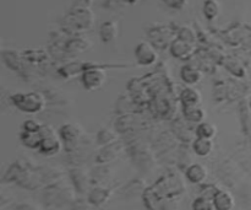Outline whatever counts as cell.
Segmentation results:
<instances>
[{"instance_id":"3957f363","label":"cell","mask_w":251,"mask_h":210,"mask_svg":"<svg viewBox=\"0 0 251 210\" xmlns=\"http://www.w3.org/2000/svg\"><path fill=\"white\" fill-rule=\"evenodd\" d=\"M41 144H39V151L44 155H48V156H51V155H55L60 151L61 149V138L59 133H56V130L54 129L51 125L43 124L42 125L41 130Z\"/></svg>"},{"instance_id":"52a82bcc","label":"cell","mask_w":251,"mask_h":210,"mask_svg":"<svg viewBox=\"0 0 251 210\" xmlns=\"http://www.w3.org/2000/svg\"><path fill=\"white\" fill-rule=\"evenodd\" d=\"M169 51H171L172 56L176 59H180V60H186V59L190 58L196 51L195 43H191V42L184 41V39L178 38L176 37L172 44L169 46Z\"/></svg>"},{"instance_id":"f1b7e54d","label":"cell","mask_w":251,"mask_h":210,"mask_svg":"<svg viewBox=\"0 0 251 210\" xmlns=\"http://www.w3.org/2000/svg\"><path fill=\"white\" fill-rule=\"evenodd\" d=\"M119 1H122V2H126V4H131V5H134V4H136V2H139L140 0H119Z\"/></svg>"},{"instance_id":"5b68a950","label":"cell","mask_w":251,"mask_h":210,"mask_svg":"<svg viewBox=\"0 0 251 210\" xmlns=\"http://www.w3.org/2000/svg\"><path fill=\"white\" fill-rule=\"evenodd\" d=\"M135 58L139 65L150 66L153 65L158 60V52L151 42L142 41L135 47Z\"/></svg>"},{"instance_id":"f546056e","label":"cell","mask_w":251,"mask_h":210,"mask_svg":"<svg viewBox=\"0 0 251 210\" xmlns=\"http://www.w3.org/2000/svg\"><path fill=\"white\" fill-rule=\"evenodd\" d=\"M250 110H251V102H250Z\"/></svg>"},{"instance_id":"5bb4252c","label":"cell","mask_w":251,"mask_h":210,"mask_svg":"<svg viewBox=\"0 0 251 210\" xmlns=\"http://www.w3.org/2000/svg\"><path fill=\"white\" fill-rule=\"evenodd\" d=\"M202 12L207 21H215L221 14V5L218 0H203Z\"/></svg>"},{"instance_id":"ac0fdd59","label":"cell","mask_w":251,"mask_h":210,"mask_svg":"<svg viewBox=\"0 0 251 210\" xmlns=\"http://www.w3.org/2000/svg\"><path fill=\"white\" fill-rule=\"evenodd\" d=\"M120 150H122V145L118 144V143H112V144L109 145H105V147L103 148L102 151H100V154L97 156V161H110V160H113L118 154H119Z\"/></svg>"},{"instance_id":"7c38bea8","label":"cell","mask_w":251,"mask_h":210,"mask_svg":"<svg viewBox=\"0 0 251 210\" xmlns=\"http://www.w3.org/2000/svg\"><path fill=\"white\" fill-rule=\"evenodd\" d=\"M207 177V170L201 164H193L188 170H186V179L191 183H201Z\"/></svg>"},{"instance_id":"4fadbf2b","label":"cell","mask_w":251,"mask_h":210,"mask_svg":"<svg viewBox=\"0 0 251 210\" xmlns=\"http://www.w3.org/2000/svg\"><path fill=\"white\" fill-rule=\"evenodd\" d=\"M184 117L193 123H202L205 122L206 113L199 105L184 106Z\"/></svg>"},{"instance_id":"ffe728a7","label":"cell","mask_w":251,"mask_h":210,"mask_svg":"<svg viewBox=\"0 0 251 210\" xmlns=\"http://www.w3.org/2000/svg\"><path fill=\"white\" fill-rule=\"evenodd\" d=\"M196 134L199 138H205V139H213L215 135L217 134V128L210 122H202L199 124L196 129Z\"/></svg>"},{"instance_id":"d4e9b609","label":"cell","mask_w":251,"mask_h":210,"mask_svg":"<svg viewBox=\"0 0 251 210\" xmlns=\"http://www.w3.org/2000/svg\"><path fill=\"white\" fill-rule=\"evenodd\" d=\"M162 1H163V4L167 7H169L172 10H176V11H181L189 4V0H162Z\"/></svg>"},{"instance_id":"7402d4cb","label":"cell","mask_w":251,"mask_h":210,"mask_svg":"<svg viewBox=\"0 0 251 210\" xmlns=\"http://www.w3.org/2000/svg\"><path fill=\"white\" fill-rule=\"evenodd\" d=\"M176 37L178 38L184 39V41L191 42V43H195L196 42V33L191 27L189 26H183L179 29V31L176 32Z\"/></svg>"},{"instance_id":"83f0119b","label":"cell","mask_w":251,"mask_h":210,"mask_svg":"<svg viewBox=\"0 0 251 210\" xmlns=\"http://www.w3.org/2000/svg\"><path fill=\"white\" fill-rule=\"evenodd\" d=\"M17 210H38V208L36 206H33V204L22 203L17 207Z\"/></svg>"},{"instance_id":"603a6c76","label":"cell","mask_w":251,"mask_h":210,"mask_svg":"<svg viewBox=\"0 0 251 210\" xmlns=\"http://www.w3.org/2000/svg\"><path fill=\"white\" fill-rule=\"evenodd\" d=\"M193 210H215V204L206 197H199L194 201Z\"/></svg>"},{"instance_id":"ba28073f","label":"cell","mask_w":251,"mask_h":210,"mask_svg":"<svg viewBox=\"0 0 251 210\" xmlns=\"http://www.w3.org/2000/svg\"><path fill=\"white\" fill-rule=\"evenodd\" d=\"M119 37V24L115 20H107L100 26V38L103 43H110Z\"/></svg>"},{"instance_id":"44dd1931","label":"cell","mask_w":251,"mask_h":210,"mask_svg":"<svg viewBox=\"0 0 251 210\" xmlns=\"http://www.w3.org/2000/svg\"><path fill=\"white\" fill-rule=\"evenodd\" d=\"M225 65L227 66V69L230 71V73L233 74V75L239 76V78L244 76L245 69H244V66H243V64L240 63V61H238V60H235V59L230 58V59H228L227 63H225Z\"/></svg>"},{"instance_id":"8992f818","label":"cell","mask_w":251,"mask_h":210,"mask_svg":"<svg viewBox=\"0 0 251 210\" xmlns=\"http://www.w3.org/2000/svg\"><path fill=\"white\" fill-rule=\"evenodd\" d=\"M149 37L151 39V43L158 48H164L166 46H171L172 42L176 38L174 36V32L167 26H157L150 30Z\"/></svg>"},{"instance_id":"9a60e30c","label":"cell","mask_w":251,"mask_h":210,"mask_svg":"<svg viewBox=\"0 0 251 210\" xmlns=\"http://www.w3.org/2000/svg\"><path fill=\"white\" fill-rule=\"evenodd\" d=\"M193 149L199 156H208L213 149L212 139H205V138H196L193 143Z\"/></svg>"},{"instance_id":"6da1fadb","label":"cell","mask_w":251,"mask_h":210,"mask_svg":"<svg viewBox=\"0 0 251 210\" xmlns=\"http://www.w3.org/2000/svg\"><path fill=\"white\" fill-rule=\"evenodd\" d=\"M95 24V15L91 9H74L63 19V29L70 33H81L92 29Z\"/></svg>"},{"instance_id":"2e32d148","label":"cell","mask_w":251,"mask_h":210,"mask_svg":"<svg viewBox=\"0 0 251 210\" xmlns=\"http://www.w3.org/2000/svg\"><path fill=\"white\" fill-rule=\"evenodd\" d=\"M21 142L25 147L29 148V149H38L39 144H41V133L39 132H26V130H22L21 134Z\"/></svg>"},{"instance_id":"4316f807","label":"cell","mask_w":251,"mask_h":210,"mask_svg":"<svg viewBox=\"0 0 251 210\" xmlns=\"http://www.w3.org/2000/svg\"><path fill=\"white\" fill-rule=\"evenodd\" d=\"M93 0H75L73 4L74 9H91Z\"/></svg>"},{"instance_id":"8fae6325","label":"cell","mask_w":251,"mask_h":210,"mask_svg":"<svg viewBox=\"0 0 251 210\" xmlns=\"http://www.w3.org/2000/svg\"><path fill=\"white\" fill-rule=\"evenodd\" d=\"M213 204L216 210H232L234 207V199L228 192L218 191L213 196Z\"/></svg>"},{"instance_id":"7a4b0ae2","label":"cell","mask_w":251,"mask_h":210,"mask_svg":"<svg viewBox=\"0 0 251 210\" xmlns=\"http://www.w3.org/2000/svg\"><path fill=\"white\" fill-rule=\"evenodd\" d=\"M11 102L17 110L24 113L36 115L42 112L46 107V98L42 93L31 91V92H17L11 95Z\"/></svg>"},{"instance_id":"d6986e66","label":"cell","mask_w":251,"mask_h":210,"mask_svg":"<svg viewBox=\"0 0 251 210\" xmlns=\"http://www.w3.org/2000/svg\"><path fill=\"white\" fill-rule=\"evenodd\" d=\"M180 101L183 106H193L199 105L201 101V95L198 90L193 88H186L185 90L181 91Z\"/></svg>"},{"instance_id":"30bf717a","label":"cell","mask_w":251,"mask_h":210,"mask_svg":"<svg viewBox=\"0 0 251 210\" xmlns=\"http://www.w3.org/2000/svg\"><path fill=\"white\" fill-rule=\"evenodd\" d=\"M59 134H60V138L61 140H63V143H65L68 147L69 145H70V147H74V145L77 144L78 139H80L81 132L76 125L65 124L61 127Z\"/></svg>"},{"instance_id":"e0dca14e","label":"cell","mask_w":251,"mask_h":210,"mask_svg":"<svg viewBox=\"0 0 251 210\" xmlns=\"http://www.w3.org/2000/svg\"><path fill=\"white\" fill-rule=\"evenodd\" d=\"M108 198H109V191L107 188H103V187H96L88 194V199H90L91 204L96 207L104 204L108 201Z\"/></svg>"},{"instance_id":"cb8c5ba5","label":"cell","mask_w":251,"mask_h":210,"mask_svg":"<svg viewBox=\"0 0 251 210\" xmlns=\"http://www.w3.org/2000/svg\"><path fill=\"white\" fill-rule=\"evenodd\" d=\"M115 140V134L109 129H102L97 134V142L100 145L105 147V145H109L112 143H114Z\"/></svg>"},{"instance_id":"277c9868","label":"cell","mask_w":251,"mask_h":210,"mask_svg":"<svg viewBox=\"0 0 251 210\" xmlns=\"http://www.w3.org/2000/svg\"><path fill=\"white\" fill-rule=\"evenodd\" d=\"M108 75L105 73L103 66L93 65L86 71H83L81 75V83L85 90L87 91H97L102 89L107 83Z\"/></svg>"},{"instance_id":"9c48e42d","label":"cell","mask_w":251,"mask_h":210,"mask_svg":"<svg viewBox=\"0 0 251 210\" xmlns=\"http://www.w3.org/2000/svg\"><path fill=\"white\" fill-rule=\"evenodd\" d=\"M180 78L184 83H186L188 85H196L201 81L202 79V73H201L200 69L196 68L195 65H191V64H186L181 68L180 70Z\"/></svg>"},{"instance_id":"484cf974","label":"cell","mask_w":251,"mask_h":210,"mask_svg":"<svg viewBox=\"0 0 251 210\" xmlns=\"http://www.w3.org/2000/svg\"><path fill=\"white\" fill-rule=\"evenodd\" d=\"M42 125L43 124H39L34 120H28L22 124V130H26V132H39Z\"/></svg>"}]
</instances>
